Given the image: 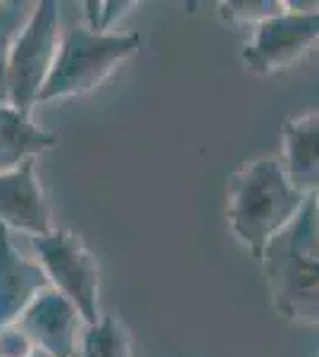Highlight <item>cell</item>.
I'll return each mask as SVG.
<instances>
[{
	"instance_id": "cell-1",
	"label": "cell",
	"mask_w": 319,
	"mask_h": 357,
	"mask_svg": "<svg viewBox=\"0 0 319 357\" xmlns=\"http://www.w3.org/2000/svg\"><path fill=\"white\" fill-rule=\"evenodd\" d=\"M305 203L307 198L288 181L279 158H258L231 176L226 215L234 236L260 260L265 248L300 215Z\"/></svg>"
},
{
	"instance_id": "cell-2",
	"label": "cell",
	"mask_w": 319,
	"mask_h": 357,
	"mask_svg": "<svg viewBox=\"0 0 319 357\" xmlns=\"http://www.w3.org/2000/svg\"><path fill=\"white\" fill-rule=\"evenodd\" d=\"M262 272L274 310L298 324H319V229L315 198L265 248Z\"/></svg>"
},
{
	"instance_id": "cell-3",
	"label": "cell",
	"mask_w": 319,
	"mask_h": 357,
	"mask_svg": "<svg viewBox=\"0 0 319 357\" xmlns=\"http://www.w3.org/2000/svg\"><path fill=\"white\" fill-rule=\"evenodd\" d=\"M141 48L138 31H91L86 24L69 26L60 38L55 65L40 89L36 105L96 91L121 62Z\"/></svg>"
},
{
	"instance_id": "cell-4",
	"label": "cell",
	"mask_w": 319,
	"mask_h": 357,
	"mask_svg": "<svg viewBox=\"0 0 319 357\" xmlns=\"http://www.w3.org/2000/svg\"><path fill=\"white\" fill-rule=\"evenodd\" d=\"M60 5L55 0H40L29 15L24 29L10 43V105L31 112L40 89L50 77L60 48Z\"/></svg>"
},
{
	"instance_id": "cell-5",
	"label": "cell",
	"mask_w": 319,
	"mask_h": 357,
	"mask_svg": "<svg viewBox=\"0 0 319 357\" xmlns=\"http://www.w3.org/2000/svg\"><path fill=\"white\" fill-rule=\"evenodd\" d=\"M34 250L53 291L77 307L84 324L101 319V272L94 252L74 231L53 229L34 238Z\"/></svg>"
},
{
	"instance_id": "cell-6",
	"label": "cell",
	"mask_w": 319,
	"mask_h": 357,
	"mask_svg": "<svg viewBox=\"0 0 319 357\" xmlns=\"http://www.w3.org/2000/svg\"><path fill=\"white\" fill-rule=\"evenodd\" d=\"M319 48V3H286L281 15L253 29L243 45V62L260 77L295 65L310 48Z\"/></svg>"
},
{
	"instance_id": "cell-7",
	"label": "cell",
	"mask_w": 319,
	"mask_h": 357,
	"mask_svg": "<svg viewBox=\"0 0 319 357\" xmlns=\"http://www.w3.org/2000/svg\"><path fill=\"white\" fill-rule=\"evenodd\" d=\"M81 324L84 319L77 307L53 289L40 293L17 321V326L27 333L34 348L48 357H77Z\"/></svg>"
},
{
	"instance_id": "cell-8",
	"label": "cell",
	"mask_w": 319,
	"mask_h": 357,
	"mask_svg": "<svg viewBox=\"0 0 319 357\" xmlns=\"http://www.w3.org/2000/svg\"><path fill=\"white\" fill-rule=\"evenodd\" d=\"M0 224L8 231H22L31 238L55 229L34 160L0 174Z\"/></svg>"
},
{
	"instance_id": "cell-9",
	"label": "cell",
	"mask_w": 319,
	"mask_h": 357,
	"mask_svg": "<svg viewBox=\"0 0 319 357\" xmlns=\"http://www.w3.org/2000/svg\"><path fill=\"white\" fill-rule=\"evenodd\" d=\"M50 289L43 267L22 255L0 224V331L15 326L40 293Z\"/></svg>"
},
{
	"instance_id": "cell-10",
	"label": "cell",
	"mask_w": 319,
	"mask_h": 357,
	"mask_svg": "<svg viewBox=\"0 0 319 357\" xmlns=\"http://www.w3.org/2000/svg\"><path fill=\"white\" fill-rule=\"evenodd\" d=\"M281 165L305 198L319 193V112H307L283 126Z\"/></svg>"
},
{
	"instance_id": "cell-11",
	"label": "cell",
	"mask_w": 319,
	"mask_h": 357,
	"mask_svg": "<svg viewBox=\"0 0 319 357\" xmlns=\"http://www.w3.org/2000/svg\"><path fill=\"white\" fill-rule=\"evenodd\" d=\"M57 141L60 136L38 126L31 119V112L0 105V174L36 160L40 153L53 151Z\"/></svg>"
},
{
	"instance_id": "cell-12",
	"label": "cell",
	"mask_w": 319,
	"mask_h": 357,
	"mask_svg": "<svg viewBox=\"0 0 319 357\" xmlns=\"http://www.w3.org/2000/svg\"><path fill=\"white\" fill-rule=\"evenodd\" d=\"M133 345L124 321L117 314H105L96 324L84 326L77 357H131Z\"/></svg>"
},
{
	"instance_id": "cell-13",
	"label": "cell",
	"mask_w": 319,
	"mask_h": 357,
	"mask_svg": "<svg viewBox=\"0 0 319 357\" xmlns=\"http://www.w3.org/2000/svg\"><path fill=\"white\" fill-rule=\"evenodd\" d=\"M283 10H286V3L281 0H224L219 3V17L224 22L253 29L281 15Z\"/></svg>"
},
{
	"instance_id": "cell-14",
	"label": "cell",
	"mask_w": 319,
	"mask_h": 357,
	"mask_svg": "<svg viewBox=\"0 0 319 357\" xmlns=\"http://www.w3.org/2000/svg\"><path fill=\"white\" fill-rule=\"evenodd\" d=\"M86 8V26L91 31H101V33H107L112 31V24L124 17L129 10L136 8V3L126 0V3H84Z\"/></svg>"
},
{
	"instance_id": "cell-15",
	"label": "cell",
	"mask_w": 319,
	"mask_h": 357,
	"mask_svg": "<svg viewBox=\"0 0 319 357\" xmlns=\"http://www.w3.org/2000/svg\"><path fill=\"white\" fill-rule=\"evenodd\" d=\"M34 343L17 324L0 331V357H34Z\"/></svg>"
},
{
	"instance_id": "cell-16",
	"label": "cell",
	"mask_w": 319,
	"mask_h": 357,
	"mask_svg": "<svg viewBox=\"0 0 319 357\" xmlns=\"http://www.w3.org/2000/svg\"><path fill=\"white\" fill-rule=\"evenodd\" d=\"M10 43L0 38V105H10V72H8Z\"/></svg>"
},
{
	"instance_id": "cell-17",
	"label": "cell",
	"mask_w": 319,
	"mask_h": 357,
	"mask_svg": "<svg viewBox=\"0 0 319 357\" xmlns=\"http://www.w3.org/2000/svg\"><path fill=\"white\" fill-rule=\"evenodd\" d=\"M315 220H317V229H319V193L315 195Z\"/></svg>"
},
{
	"instance_id": "cell-18",
	"label": "cell",
	"mask_w": 319,
	"mask_h": 357,
	"mask_svg": "<svg viewBox=\"0 0 319 357\" xmlns=\"http://www.w3.org/2000/svg\"><path fill=\"white\" fill-rule=\"evenodd\" d=\"M317 57H319V48H317Z\"/></svg>"
}]
</instances>
